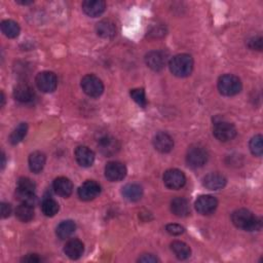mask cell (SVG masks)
Segmentation results:
<instances>
[{
	"label": "cell",
	"mask_w": 263,
	"mask_h": 263,
	"mask_svg": "<svg viewBox=\"0 0 263 263\" xmlns=\"http://www.w3.org/2000/svg\"><path fill=\"white\" fill-rule=\"evenodd\" d=\"M232 223L246 231H258L262 227V220L247 209H238L231 215Z\"/></svg>",
	"instance_id": "1"
},
{
	"label": "cell",
	"mask_w": 263,
	"mask_h": 263,
	"mask_svg": "<svg viewBox=\"0 0 263 263\" xmlns=\"http://www.w3.org/2000/svg\"><path fill=\"white\" fill-rule=\"evenodd\" d=\"M171 72L177 77H186L192 74L194 69V59L190 55L179 54L171 59L170 63Z\"/></svg>",
	"instance_id": "2"
},
{
	"label": "cell",
	"mask_w": 263,
	"mask_h": 263,
	"mask_svg": "<svg viewBox=\"0 0 263 263\" xmlns=\"http://www.w3.org/2000/svg\"><path fill=\"white\" fill-rule=\"evenodd\" d=\"M36 185L35 183L26 177H22L17 182V197L23 204H29L34 206L36 203L35 196Z\"/></svg>",
	"instance_id": "3"
},
{
	"label": "cell",
	"mask_w": 263,
	"mask_h": 263,
	"mask_svg": "<svg viewBox=\"0 0 263 263\" xmlns=\"http://www.w3.org/2000/svg\"><path fill=\"white\" fill-rule=\"evenodd\" d=\"M218 90L223 96H235L242 91L241 79L232 74H224L218 80Z\"/></svg>",
	"instance_id": "4"
},
{
	"label": "cell",
	"mask_w": 263,
	"mask_h": 263,
	"mask_svg": "<svg viewBox=\"0 0 263 263\" xmlns=\"http://www.w3.org/2000/svg\"><path fill=\"white\" fill-rule=\"evenodd\" d=\"M81 89L87 96L98 98L104 92V85L99 77L93 74H89L81 79Z\"/></svg>",
	"instance_id": "5"
},
{
	"label": "cell",
	"mask_w": 263,
	"mask_h": 263,
	"mask_svg": "<svg viewBox=\"0 0 263 263\" xmlns=\"http://www.w3.org/2000/svg\"><path fill=\"white\" fill-rule=\"evenodd\" d=\"M163 183L170 189H180L186 183V177L182 171L170 169L163 174Z\"/></svg>",
	"instance_id": "6"
},
{
	"label": "cell",
	"mask_w": 263,
	"mask_h": 263,
	"mask_svg": "<svg viewBox=\"0 0 263 263\" xmlns=\"http://www.w3.org/2000/svg\"><path fill=\"white\" fill-rule=\"evenodd\" d=\"M207 150L201 146H192L186 154V162L190 168L198 169L204 166L208 161Z\"/></svg>",
	"instance_id": "7"
},
{
	"label": "cell",
	"mask_w": 263,
	"mask_h": 263,
	"mask_svg": "<svg viewBox=\"0 0 263 263\" xmlns=\"http://www.w3.org/2000/svg\"><path fill=\"white\" fill-rule=\"evenodd\" d=\"M38 89L43 93H53L58 85V78L54 72L43 71L37 74L35 79Z\"/></svg>",
	"instance_id": "8"
},
{
	"label": "cell",
	"mask_w": 263,
	"mask_h": 263,
	"mask_svg": "<svg viewBox=\"0 0 263 263\" xmlns=\"http://www.w3.org/2000/svg\"><path fill=\"white\" fill-rule=\"evenodd\" d=\"M213 134L217 140L221 142H228L236 136V129L232 124L221 121L215 123Z\"/></svg>",
	"instance_id": "9"
},
{
	"label": "cell",
	"mask_w": 263,
	"mask_h": 263,
	"mask_svg": "<svg viewBox=\"0 0 263 263\" xmlns=\"http://www.w3.org/2000/svg\"><path fill=\"white\" fill-rule=\"evenodd\" d=\"M127 175V168L123 162L110 161L105 166V176L111 182L122 181Z\"/></svg>",
	"instance_id": "10"
},
{
	"label": "cell",
	"mask_w": 263,
	"mask_h": 263,
	"mask_svg": "<svg viewBox=\"0 0 263 263\" xmlns=\"http://www.w3.org/2000/svg\"><path fill=\"white\" fill-rule=\"evenodd\" d=\"M101 193V186L98 182L94 180L85 181L78 188V197L80 200L89 202L95 200Z\"/></svg>",
	"instance_id": "11"
},
{
	"label": "cell",
	"mask_w": 263,
	"mask_h": 263,
	"mask_svg": "<svg viewBox=\"0 0 263 263\" xmlns=\"http://www.w3.org/2000/svg\"><path fill=\"white\" fill-rule=\"evenodd\" d=\"M98 147L103 155L112 156L118 152L121 144L114 137L110 135H104L98 140Z\"/></svg>",
	"instance_id": "12"
},
{
	"label": "cell",
	"mask_w": 263,
	"mask_h": 263,
	"mask_svg": "<svg viewBox=\"0 0 263 263\" xmlns=\"http://www.w3.org/2000/svg\"><path fill=\"white\" fill-rule=\"evenodd\" d=\"M145 62L153 71H160L164 68L168 62V55L161 51H153L146 55Z\"/></svg>",
	"instance_id": "13"
},
{
	"label": "cell",
	"mask_w": 263,
	"mask_h": 263,
	"mask_svg": "<svg viewBox=\"0 0 263 263\" xmlns=\"http://www.w3.org/2000/svg\"><path fill=\"white\" fill-rule=\"evenodd\" d=\"M218 207V201L212 196H201L196 201V209L202 215H210Z\"/></svg>",
	"instance_id": "14"
},
{
	"label": "cell",
	"mask_w": 263,
	"mask_h": 263,
	"mask_svg": "<svg viewBox=\"0 0 263 263\" xmlns=\"http://www.w3.org/2000/svg\"><path fill=\"white\" fill-rule=\"evenodd\" d=\"M14 97L21 103H31L35 99V92L30 84L19 83L14 89Z\"/></svg>",
	"instance_id": "15"
},
{
	"label": "cell",
	"mask_w": 263,
	"mask_h": 263,
	"mask_svg": "<svg viewBox=\"0 0 263 263\" xmlns=\"http://www.w3.org/2000/svg\"><path fill=\"white\" fill-rule=\"evenodd\" d=\"M106 9V4L102 0H85L82 3V11L92 18L101 16Z\"/></svg>",
	"instance_id": "16"
},
{
	"label": "cell",
	"mask_w": 263,
	"mask_h": 263,
	"mask_svg": "<svg viewBox=\"0 0 263 263\" xmlns=\"http://www.w3.org/2000/svg\"><path fill=\"white\" fill-rule=\"evenodd\" d=\"M75 158L79 165L83 168H89L93 165L95 161V153L86 146H79L75 150Z\"/></svg>",
	"instance_id": "17"
},
{
	"label": "cell",
	"mask_w": 263,
	"mask_h": 263,
	"mask_svg": "<svg viewBox=\"0 0 263 263\" xmlns=\"http://www.w3.org/2000/svg\"><path fill=\"white\" fill-rule=\"evenodd\" d=\"M153 146L157 151L161 153H168L174 147V140L169 134L161 132L154 136Z\"/></svg>",
	"instance_id": "18"
},
{
	"label": "cell",
	"mask_w": 263,
	"mask_h": 263,
	"mask_svg": "<svg viewBox=\"0 0 263 263\" xmlns=\"http://www.w3.org/2000/svg\"><path fill=\"white\" fill-rule=\"evenodd\" d=\"M203 184L209 190H219L226 185V178L222 174L211 173L204 178Z\"/></svg>",
	"instance_id": "19"
},
{
	"label": "cell",
	"mask_w": 263,
	"mask_h": 263,
	"mask_svg": "<svg viewBox=\"0 0 263 263\" xmlns=\"http://www.w3.org/2000/svg\"><path fill=\"white\" fill-rule=\"evenodd\" d=\"M83 251H84V246L82 242L77 238L68 241L64 247V253L66 254L67 257H69L72 260H76L80 258L83 254Z\"/></svg>",
	"instance_id": "20"
},
{
	"label": "cell",
	"mask_w": 263,
	"mask_h": 263,
	"mask_svg": "<svg viewBox=\"0 0 263 263\" xmlns=\"http://www.w3.org/2000/svg\"><path fill=\"white\" fill-rule=\"evenodd\" d=\"M171 211L177 217H186L190 214L189 203L184 198H175L171 202Z\"/></svg>",
	"instance_id": "21"
},
{
	"label": "cell",
	"mask_w": 263,
	"mask_h": 263,
	"mask_svg": "<svg viewBox=\"0 0 263 263\" xmlns=\"http://www.w3.org/2000/svg\"><path fill=\"white\" fill-rule=\"evenodd\" d=\"M55 193L62 197V198H68L71 196L73 192V184L72 182L66 178V177H59L54 181L53 184Z\"/></svg>",
	"instance_id": "22"
},
{
	"label": "cell",
	"mask_w": 263,
	"mask_h": 263,
	"mask_svg": "<svg viewBox=\"0 0 263 263\" xmlns=\"http://www.w3.org/2000/svg\"><path fill=\"white\" fill-rule=\"evenodd\" d=\"M96 31L102 38H112L116 34V26L110 20H103L97 24Z\"/></svg>",
	"instance_id": "23"
},
{
	"label": "cell",
	"mask_w": 263,
	"mask_h": 263,
	"mask_svg": "<svg viewBox=\"0 0 263 263\" xmlns=\"http://www.w3.org/2000/svg\"><path fill=\"white\" fill-rule=\"evenodd\" d=\"M123 196L129 202H138L143 196V189L139 184L130 183L123 188Z\"/></svg>",
	"instance_id": "24"
},
{
	"label": "cell",
	"mask_w": 263,
	"mask_h": 263,
	"mask_svg": "<svg viewBox=\"0 0 263 263\" xmlns=\"http://www.w3.org/2000/svg\"><path fill=\"white\" fill-rule=\"evenodd\" d=\"M45 161H46L45 154L42 153L41 151H35L31 153L29 156V168L33 173L38 174L43 170L45 165Z\"/></svg>",
	"instance_id": "25"
},
{
	"label": "cell",
	"mask_w": 263,
	"mask_h": 263,
	"mask_svg": "<svg viewBox=\"0 0 263 263\" xmlns=\"http://www.w3.org/2000/svg\"><path fill=\"white\" fill-rule=\"evenodd\" d=\"M171 250L179 260H185L192 255V250L189 246L180 241L173 242L171 244Z\"/></svg>",
	"instance_id": "26"
},
{
	"label": "cell",
	"mask_w": 263,
	"mask_h": 263,
	"mask_svg": "<svg viewBox=\"0 0 263 263\" xmlns=\"http://www.w3.org/2000/svg\"><path fill=\"white\" fill-rule=\"evenodd\" d=\"M76 229V224L72 220H66L61 222L57 227V236L60 240H66L70 237Z\"/></svg>",
	"instance_id": "27"
},
{
	"label": "cell",
	"mask_w": 263,
	"mask_h": 263,
	"mask_svg": "<svg viewBox=\"0 0 263 263\" xmlns=\"http://www.w3.org/2000/svg\"><path fill=\"white\" fill-rule=\"evenodd\" d=\"M34 206L29 204H21L16 210L17 218L22 222H29L34 218Z\"/></svg>",
	"instance_id": "28"
},
{
	"label": "cell",
	"mask_w": 263,
	"mask_h": 263,
	"mask_svg": "<svg viewBox=\"0 0 263 263\" xmlns=\"http://www.w3.org/2000/svg\"><path fill=\"white\" fill-rule=\"evenodd\" d=\"M3 33L9 38H16L20 34V26L13 20H6L0 25Z\"/></svg>",
	"instance_id": "29"
},
{
	"label": "cell",
	"mask_w": 263,
	"mask_h": 263,
	"mask_svg": "<svg viewBox=\"0 0 263 263\" xmlns=\"http://www.w3.org/2000/svg\"><path fill=\"white\" fill-rule=\"evenodd\" d=\"M59 209H60L59 204L54 199L47 198V199H44L41 203L42 213L47 217L55 216L59 212Z\"/></svg>",
	"instance_id": "30"
},
{
	"label": "cell",
	"mask_w": 263,
	"mask_h": 263,
	"mask_svg": "<svg viewBox=\"0 0 263 263\" xmlns=\"http://www.w3.org/2000/svg\"><path fill=\"white\" fill-rule=\"evenodd\" d=\"M27 131H28V126L27 124L25 123H22L20 124L16 129L15 131L12 133L11 137H10V142L13 144V145H17L19 144L21 141H23V139L25 138L26 134H27Z\"/></svg>",
	"instance_id": "31"
},
{
	"label": "cell",
	"mask_w": 263,
	"mask_h": 263,
	"mask_svg": "<svg viewBox=\"0 0 263 263\" xmlns=\"http://www.w3.org/2000/svg\"><path fill=\"white\" fill-rule=\"evenodd\" d=\"M262 136L261 135H257L255 137H253L250 141L249 147L250 150L252 152L253 155L255 156H261L263 153V143H262Z\"/></svg>",
	"instance_id": "32"
},
{
	"label": "cell",
	"mask_w": 263,
	"mask_h": 263,
	"mask_svg": "<svg viewBox=\"0 0 263 263\" xmlns=\"http://www.w3.org/2000/svg\"><path fill=\"white\" fill-rule=\"evenodd\" d=\"M132 99L141 107H145L147 105L146 95L143 89H134L130 93Z\"/></svg>",
	"instance_id": "33"
},
{
	"label": "cell",
	"mask_w": 263,
	"mask_h": 263,
	"mask_svg": "<svg viewBox=\"0 0 263 263\" xmlns=\"http://www.w3.org/2000/svg\"><path fill=\"white\" fill-rule=\"evenodd\" d=\"M165 230L171 235H180L184 232V227L179 224H168Z\"/></svg>",
	"instance_id": "34"
},
{
	"label": "cell",
	"mask_w": 263,
	"mask_h": 263,
	"mask_svg": "<svg viewBox=\"0 0 263 263\" xmlns=\"http://www.w3.org/2000/svg\"><path fill=\"white\" fill-rule=\"evenodd\" d=\"M248 46L251 50L261 51L262 50V37L260 35L254 36L248 40Z\"/></svg>",
	"instance_id": "35"
},
{
	"label": "cell",
	"mask_w": 263,
	"mask_h": 263,
	"mask_svg": "<svg viewBox=\"0 0 263 263\" xmlns=\"http://www.w3.org/2000/svg\"><path fill=\"white\" fill-rule=\"evenodd\" d=\"M12 206L8 203H3L2 204V216L3 218H8L12 214Z\"/></svg>",
	"instance_id": "36"
},
{
	"label": "cell",
	"mask_w": 263,
	"mask_h": 263,
	"mask_svg": "<svg viewBox=\"0 0 263 263\" xmlns=\"http://www.w3.org/2000/svg\"><path fill=\"white\" fill-rule=\"evenodd\" d=\"M138 261L139 262H145V263H147V262L148 263H154V262H157L158 259L155 256H153L152 254H145V255L141 256L138 259Z\"/></svg>",
	"instance_id": "37"
},
{
	"label": "cell",
	"mask_w": 263,
	"mask_h": 263,
	"mask_svg": "<svg viewBox=\"0 0 263 263\" xmlns=\"http://www.w3.org/2000/svg\"><path fill=\"white\" fill-rule=\"evenodd\" d=\"M22 261H24V262H34V263H36V262H41L42 259H41L40 257H38V255H36V254H29V255H27L26 257H24V258L22 259Z\"/></svg>",
	"instance_id": "38"
},
{
	"label": "cell",
	"mask_w": 263,
	"mask_h": 263,
	"mask_svg": "<svg viewBox=\"0 0 263 263\" xmlns=\"http://www.w3.org/2000/svg\"><path fill=\"white\" fill-rule=\"evenodd\" d=\"M17 3H18V4H21V5H23V6H27V5L33 4V2H20V0H18Z\"/></svg>",
	"instance_id": "39"
},
{
	"label": "cell",
	"mask_w": 263,
	"mask_h": 263,
	"mask_svg": "<svg viewBox=\"0 0 263 263\" xmlns=\"http://www.w3.org/2000/svg\"><path fill=\"white\" fill-rule=\"evenodd\" d=\"M3 163H2V166H3V169L5 168V165H6V155H5V153L3 152Z\"/></svg>",
	"instance_id": "40"
},
{
	"label": "cell",
	"mask_w": 263,
	"mask_h": 263,
	"mask_svg": "<svg viewBox=\"0 0 263 263\" xmlns=\"http://www.w3.org/2000/svg\"><path fill=\"white\" fill-rule=\"evenodd\" d=\"M5 100H6V98H5V94H4V93H2V101H3L2 106H4V105H5Z\"/></svg>",
	"instance_id": "41"
}]
</instances>
